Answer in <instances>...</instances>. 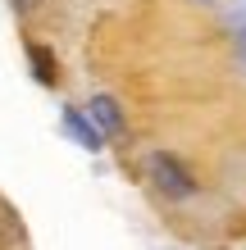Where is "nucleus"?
Returning a JSON list of instances; mask_svg holds the SVG:
<instances>
[{
    "label": "nucleus",
    "instance_id": "nucleus-5",
    "mask_svg": "<svg viewBox=\"0 0 246 250\" xmlns=\"http://www.w3.org/2000/svg\"><path fill=\"white\" fill-rule=\"evenodd\" d=\"M233 60H237V68L246 73V19L237 23V32H233Z\"/></svg>",
    "mask_w": 246,
    "mask_h": 250
},
{
    "label": "nucleus",
    "instance_id": "nucleus-4",
    "mask_svg": "<svg viewBox=\"0 0 246 250\" xmlns=\"http://www.w3.org/2000/svg\"><path fill=\"white\" fill-rule=\"evenodd\" d=\"M27 64H32V78L41 82V86H55V78H60V64H55V55L46 50V46H27Z\"/></svg>",
    "mask_w": 246,
    "mask_h": 250
},
{
    "label": "nucleus",
    "instance_id": "nucleus-1",
    "mask_svg": "<svg viewBox=\"0 0 246 250\" xmlns=\"http://www.w3.org/2000/svg\"><path fill=\"white\" fill-rule=\"evenodd\" d=\"M146 178H151L155 191L169 196V200H192L196 191H201V182L192 178V168H187L173 150H151V155H146Z\"/></svg>",
    "mask_w": 246,
    "mask_h": 250
},
{
    "label": "nucleus",
    "instance_id": "nucleus-7",
    "mask_svg": "<svg viewBox=\"0 0 246 250\" xmlns=\"http://www.w3.org/2000/svg\"><path fill=\"white\" fill-rule=\"evenodd\" d=\"M192 5H219V0H192Z\"/></svg>",
    "mask_w": 246,
    "mask_h": 250
},
{
    "label": "nucleus",
    "instance_id": "nucleus-6",
    "mask_svg": "<svg viewBox=\"0 0 246 250\" xmlns=\"http://www.w3.org/2000/svg\"><path fill=\"white\" fill-rule=\"evenodd\" d=\"M9 5H14V9H19V14H32V9L41 5V0H9Z\"/></svg>",
    "mask_w": 246,
    "mask_h": 250
},
{
    "label": "nucleus",
    "instance_id": "nucleus-2",
    "mask_svg": "<svg viewBox=\"0 0 246 250\" xmlns=\"http://www.w3.org/2000/svg\"><path fill=\"white\" fill-rule=\"evenodd\" d=\"M87 119H91V127L105 141H114V137H123V132H128V119H123V109H119V100L105 96V91H96L91 100H87Z\"/></svg>",
    "mask_w": 246,
    "mask_h": 250
},
{
    "label": "nucleus",
    "instance_id": "nucleus-3",
    "mask_svg": "<svg viewBox=\"0 0 246 250\" xmlns=\"http://www.w3.org/2000/svg\"><path fill=\"white\" fill-rule=\"evenodd\" d=\"M64 132L82 146V150H100V146H105V137H100V132L91 127V119H87V109L64 105Z\"/></svg>",
    "mask_w": 246,
    "mask_h": 250
}]
</instances>
